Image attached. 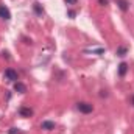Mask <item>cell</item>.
<instances>
[{"mask_svg":"<svg viewBox=\"0 0 134 134\" xmlns=\"http://www.w3.org/2000/svg\"><path fill=\"white\" fill-rule=\"evenodd\" d=\"M78 111L80 112H83V114H89V112H92V104H89V103H84V101H81V103H78Z\"/></svg>","mask_w":134,"mask_h":134,"instance_id":"cell-1","label":"cell"},{"mask_svg":"<svg viewBox=\"0 0 134 134\" xmlns=\"http://www.w3.org/2000/svg\"><path fill=\"white\" fill-rule=\"evenodd\" d=\"M5 76H6L9 81H14V83L17 81V72L13 70V69H6V70H5Z\"/></svg>","mask_w":134,"mask_h":134,"instance_id":"cell-2","label":"cell"},{"mask_svg":"<svg viewBox=\"0 0 134 134\" xmlns=\"http://www.w3.org/2000/svg\"><path fill=\"white\" fill-rule=\"evenodd\" d=\"M0 17L5 19V20H9L11 19V13H9V9L5 5H0Z\"/></svg>","mask_w":134,"mask_h":134,"instance_id":"cell-3","label":"cell"},{"mask_svg":"<svg viewBox=\"0 0 134 134\" xmlns=\"http://www.w3.org/2000/svg\"><path fill=\"white\" fill-rule=\"evenodd\" d=\"M41 128H42V130H47V131H52V130H55V122L44 120V122L41 123Z\"/></svg>","mask_w":134,"mask_h":134,"instance_id":"cell-4","label":"cell"},{"mask_svg":"<svg viewBox=\"0 0 134 134\" xmlns=\"http://www.w3.org/2000/svg\"><path fill=\"white\" fill-rule=\"evenodd\" d=\"M19 114H20L22 117H31V115H33V111H31L30 108H25V106H24V108H20Z\"/></svg>","mask_w":134,"mask_h":134,"instance_id":"cell-5","label":"cell"},{"mask_svg":"<svg viewBox=\"0 0 134 134\" xmlns=\"http://www.w3.org/2000/svg\"><path fill=\"white\" fill-rule=\"evenodd\" d=\"M126 70H128V64L126 63H122L119 66V76H125L126 75Z\"/></svg>","mask_w":134,"mask_h":134,"instance_id":"cell-6","label":"cell"},{"mask_svg":"<svg viewBox=\"0 0 134 134\" xmlns=\"http://www.w3.org/2000/svg\"><path fill=\"white\" fill-rule=\"evenodd\" d=\"M117 5H119V8H120L122 11H125V13H126V11H128V8H130V6H128L130 3H128L126 0H117Z\"/></svg>","mask_w":134,"mask_h":134,"instance_id":"cell-7","label":"cell"},{"mask_svg":"<svg viewBox=\"0 0 134 134\" xmlns=\"http://www.w3.org/2000/svg\"><path fill=\"white\" fill-rule=\"evenodd\" d=\"M14 89H16L17 92H20V94H24V92H25V86H24L22 83H19V81H16V84H14Z\"/></svg>","mask_w":134,"mask_h":134,"instance_id":"cell-8","label":"cell"},{"mask_svg":"<svg viewBox=\"0 0 134 134\" xmlns=\"http://www.w3.org/2000/svg\"><path fill=\"white\" fill-rule=\"evenodd\" d=\"M117 55L119 56H125L126 55V47H119L117 48Z\"/></svg>","mask_w":134,"mask_h":134,"instance_id":"cell-9","label":"cell"},{"mask_svg":"<svg viewBox=\"0 0 134 134\" xmlns=\"http://www.w3.org/2000/svg\"><path fill=\"white\" fill-rule=\"evenodd\" d=\"M34 11H36V14H39V16H42V13H44L39 3H34Z\"/></svg>","mask_w":134,"mask_h":134,"instance_id":"cell-10","label":"cell"},{"mask_svg":"<svg viewBox=\"0 0 134 134\" xmlns=\"http://www.w3.org/2000/svg\"><path fill=\"white\" fill-rule=\"evenodd\" d=\"M66 3H69V5H76V0H66Z\"/></svg>","mask_w":134,"mask_h":134,"instance_id":"cell-11","label":"cell"},{"mask_svg":"<svg viewBox=\"0 0 134 134\" xmlns=\"http://www.w3.org/2000/svg\"><path fill=\"white\" fill-rule=\"evenodd\" d=\"M100 5H108V0H98Z\"/></svg>","mask_w":134,"mask_h":134,"instance_id":"cell-12","label":"cell"},{"mask_svg":"<svg viewBox=\"0 0 134 134\" xmlns=\"http://www.w3.org/2000/svg\"><path fill=\"white\" fill-rule=\"evenodd\" d=\"M9 133H11V134H17V133H19V130H16V128H13V130H11Z\"/></svg>","mask_w":134,"mask_h":134,"instance_id":"cell-13","label":"cell"},{"mask_svg":"<svg viewBox=\"0 0 134 134\" xmlns=\"http://www.w3.org/2000/svg\"><path fill=\"white\" fill-rule=\"evenodd\" d=\"M133 103H134V97H133Z\"/></svg>","mask_w":134,"mask_h":134,"instance_id":"cell-14","label":"cell"}]
</instances>
